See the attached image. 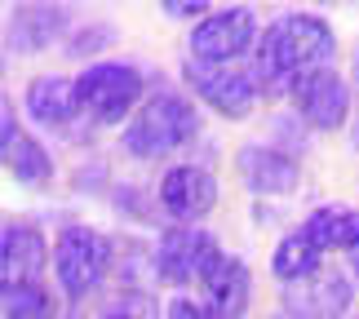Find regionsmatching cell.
Listing matches in <instances>:
<instances>
[{"label":"cell","mask_w":359,"mask_h":319,"mask_svg":"<svg viewBox=\"0 0 359 319\" xmlns=\"http://www.w3.org/2000/svg\"><path fill=\"white\" fill-rule=\"evenodd\" d=\"M337 53V36L320 13H284L280 22H271L262 32L257 49H253V80L257 89L280 93L293 89L302 76L324 72Z\"/></svg>","instance_id":"cell-1"},{"label":"cell","mask_w":359,"mask_h":319,"mask_svg":"<svg viewBox=\"0 0 359 319\" xmlns=\"http://www.w3.org/2000/svg\"><path fill=\"white\" fill-rule=\"evenodd\" d=\"M196 133H200L196 102H187L182 93L164 89V93H151L137 107V116L124 124V147L137 160H160V156H173L177 147H187Z\"/></svg>","instance_id":"cell-2"},{"label":"cell","mask_w":359,"mask_h":319,"mask_svg":"<svg viewBox=\"0 0 359 319\" xmlns=\"http://www.w3.org/2000/svg\"><path fill=\"white\" fill-rule=\"evenodd\" d=\"M142 89H147V80L133 62H89L76 76L80 111L93 124H120L124 116H137Z\"/></svg>","instance_id":"cell-3"},{"label":"cell","mask_w":359,"mask_h":319,"mask_svg":"<svg viewBox=\"0 0 359 319\" xmlns=\"http://www.w3.org/2000/svg\"><path fill=\"white\" fill-rule=\"evenodd\" d=\"M111 271V240L93 226H67L53 240V275L67 301H85Z\"/></svg>","instance_id":"cell-4"},{"label":"cell","mask_w":359,"mask_h":319,"mask_svg":"<svg viewBox=\"0 0 359 319\" xmlns=\"http://www.w3.org/2000/svg\"><path fill=\"white\" fill-rule=\"evenodd\" d=\"M257 18L253 9L231 5V9H213L200 27H191V62L204 67H236L248 49H257Z\"/></svg>","instance_id":"cell-5"},{"label":"cell","mask_w":359,"mask_h":319,"mask_svg":"<svg viewBox=\"0 0 359 319\" xmlns=\"http://www.w3.org/2000/svg\"><path fill=\"white\" fill-rule=\"evenodd\" d=\"M226 253L217 248V240L200 226H169L156 244V280L169 288L182 284H204L213 275V266Z\"/></svg>","instance_id":"cell-6"},{"label":"cell","mask_w":359,"mask_h":319,"mask_svg":"<svg viewBox=\"0 0 359 319\" xmlns=\"http://www.w3.org/2000/svg\"><path fill=\"white\" fill-rule=\"evenodd\" d=\"M187 85L196 89L200 102H209L217 116L226 120H244L253 116L257 107V80H253V67H204V62H191L187 67Z\"/></svg>","instance_id":"cell-7"},{"label":"cell","mask_w":359,"mask_h":319,"mask_svg":"<svg viewBox=\"0 0 359 319\" xmlns=\"http://www.w3.org/2000/svg\"><path fill=\"white\" fill-rule=\"evenodd\" d=\"M288 93H293V111L320 133H337L341 124L351 120V85L333 72V67L302 76Z\"/></svg>","instance_id":"cell-8"},{"label":"cell","mask_w":359,"mask_h":319,"mask_svg":"<svg viewBox=\"0 0 359 319\" xmlns=\"http://www.w3.org/2000/svg\"><path fill=\"white\" fill-rule=\"evenodd\" d=\"M160 204L182 222V226H196L217 204V177L204 169V164H173V169L160 177Z\"/></svg>","instance_id":"cell-9"},{"label":"cell","mask_w":359,"mask_h":319,"mask_svg":"<svg viewBox=\"0 0 359 319\" xmlns=\"http://www.w3.org/2000/svg\"><path fill=\"white\" fill-rule=\"evenodd\" d=\"M351 275L341 271H320L302 284L284 288V319H341L351 311Z\"/></svg>","instance_id":"cell-10"},{"label":"cell","mask_w":359,"mask_h":319,"mask_svg":"<svg viewBox=\"0 0 359 319\" xmlns=\"http://www.w3.org/2000/svg\"><path fill=\"white\" fill-rule=\"evenodd\" d=\"M49 257L53 253H49L45 231L32 226V222H9L5 235H0V275H5V288H13V284H40Z\"/></svg>","instance_id":"cell-11"},{"label":"cell","mask_w":359,"mask_h":319,"mask_svg":"<svg viewBox=\"0 0 359 319\" xmlns=\"http://www.w3.org/2000/svg\"><path fill=\"white\" fill-rule=\"evenodd\" d=\"M236 169L244 177V186L257 191V196H288L302 182L297 160L280 147H244L236 156Z\"/></svg>","instance_id":"cell-12"},{"label":"cell","mask_w":359,"mask_h":319,"mask_svg":"<svg viewBox=\"0 0 359 319\" xmlns=\"http://www.w3.org/2000/svg\"><path fill=\"white\" fill-rule=\"evenodd\" d=\"M0 156H5V169L18 186H40L53 177V156L40 147V137H32L27 129H18L13 120V107H5V129H0Z\"/></svg>","instance_id":"cell-13"},{"label":"cell","mask_w":359,"mask_h":319,"mask_svg":"<svg viewBox=\"0 0 359 319\" xmlns=\"http://www.w3.org/2000/svg\"><path fill=\"white\" fill-rule=\"evenodd\" d=\"M22 107L40 129H67L76 116H85L80 111L76 80H67V76H36L22 93Z\"/></svg>","instance_id":"cell-14"},{"label":"cell","mask_w":359,"mask_h":319,"mask_svg":"<svg viewBox=\"0 0 359 319\" xmlns=\"http://www.w3.org/2000/svg\"><path fill=\"white\" fill-rule=\"evenodd\" d=\"M204 288V306H209L217 319H244L248 301H253V275L240 257H222L213 266V275L200 284Z\"/></svg>","instance_id":"cell-15"},{"label":"cell","mask_w":359,"mask_h":319,"mask_svg":"<svg viewBox=\"0 0 359 319\" xmlns=\"http://www.w3.org/2000/svg\"><path fill=\"white\" fill-rule=\"evenodd\" d=\"M67 9L62 5H18L9 9V53H40L62 36Z\"/></svg>","instance_id":"cell-16"},{"label":"cell","mask_w":359,"mask_h":319,"mask_svg":"<svg viewBox=\"0 0 359 319\" xmlns=\"http://www.w3.org/2000/svg\"><path fill=\"white\" fill-rule=\"evenodd\" d=\"M302 231L320 244V253H333V248L355 253L359 248V209H351V204H324V209H315L302 222Z\"/></svg>","instance_id":"cell-17"},{"label":"cell","mask_w":359,"mask_h":319,"mask_svg":"<svg viewBox=\"0 0 359 319\" xmlns=\"http://www.w3.org/2000/svg\"><path fill=\"white\" fill-rule=\"evenodd\" d=\"M320 244L311 240L306 231H288L280 244H275V257H271V271H275V280H284V284H302V280H311V275H320Z\"/></svg>","instance_id":"cell-18"},{"label":"cell","mask_w":359,"mask_h":319,"mask_svg":"<svg viewBox=\"0 0 359 319\" xmlns=\"http://www.w3.org/2000/svg\"><path fill=\"white\" fill-rule=\"evenodd\" d=\"M58 301L45 284H13L5 288V319H53Z\"/></svg>","instance_id":"cell-19"},{"label":"cell","mask_w":359,"mask_h":319,"mask_svg":"<svg viewBox=\"0 0 359 319\" xmlns=\"http://www.w3.org/2000/svg\"><path fill=\"white\" fill-rule=\"evenodd\" d=\"M93 27H85V32H80L76 40H72V53L76 58H85V53H93V49H102V45H111V27H102L98 36H89Z\"/></svg>","instance_id":"cell-20"},{"label":"cell","mask_w":359,"mask_h":319,"mask_svg":"<svg viewBox=\"0 0 359 319\" xmlns=\"http://www.w3.org/2000/svg\"><path fill=\"white\" fill-rule=\"evenodd\" d=\"M164 319H217L209 306H204V301H191V297H177L173 306H169V315Z\"/></svg>","instance_id":"cell-21"},{"label":"cell","mask_w":359,"mask_h":319,"mask_svg":"<svg viewBox=\"0 0 359 319\" xmlns=\"http://www.w3.org/2000/svg\"><path fill=\"white\" fill-rule=\"evenodd\" d=\"M164 13H169V18H191V22L200 27V22L209 18L213 9H209V5H200V0H196V5H164Z\"/></svg>","instance_id":"cell-22"},{"label":"cell","mask_w":359,"mask_h":319,"mask_svg":"<svg viewBox=\"0 0 359 319\" xmlns=\"http://www.w3.org/2000/svg\"><path fill=\"white\" fill-rule=\"evenodd\" d=\"M102 319H133V315H124V311H111V315H102Z\"/></svg>","instance_id":"cell-23"},{"label":"cell","mask_w":359,"mask_h":319,"mask_svg":"<svg viewBox=\"0 0 359 319\" xmlns=\"http://www.w3.org/2000/svg\"><path fill=\"white\" fill-rule=\"evenodd\" d=\"M351 266H355V275H359V248H355V253H351Z\"/></svg>","instance_id":"cell-24"},{"label":"cell","mask_w":359,"mask_h":319,"mask_svg":"<svg viewBox=\"0 0 359 319\" xmlns=\"http://www.w3.org/2000/svg\"><path fill=\"white\" fill-rule=\"evenodd\" d=\"M355 80H359V53H355Z\"/></svg>","instance_id":"cell-25"},{"label":"cell","mask_w":359,"mask_h":319,"mask_svg":"<svg viewBox=\"0 0 359 319\" xmlns=\"http://www.w3.org/2000/svg\"><path fill=\"white\" fill-rule=\"evenodd\" d=\"M355 151H359V124H355Z\"/></svg>","instance_id":"cell-26"}]
</instances>
